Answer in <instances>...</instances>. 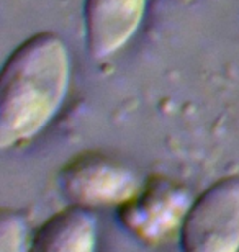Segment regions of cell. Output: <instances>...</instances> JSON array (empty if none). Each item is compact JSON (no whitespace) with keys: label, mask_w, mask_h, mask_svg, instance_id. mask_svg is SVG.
<instances>
[{"label":"cell","mask_w":239,"mask_h":252,"mask_svg":"<svg viewBox=\"0 0 239 252\" xmlns=\"http://www.w3.org/2000/svg\"><path fill=\"white\" fill-rule=\"evenodd\" d=\"M193 198L185 185L152 177L133 198L120 206V223L136 239L161 244L182 229Z\"/></svg>","instance_id":"obj_3"},{"label":"cell","mask_w":239,"mask_h":252,"mask_svg":"<svg viewBox=\"0 0 239 252\" xmlns=\"http://www.w3.org/2000/svg\"><path fill=\"white\" fill-rule=\"evenodd\" d=\"M97 223L85 206L72 205L44 223L32 239L36 252H89L95 248Z\"/></svg>","instance_id":"obj_6"},{"label":"cell","mask_w":239,"mask_h":252,"mask_svg":"<svg viewBox=\"0 0 239 252\" xmlns=\"http://www.w3.org/2000/svg\"><path fill=\"white\" fill-rule=\"evenodd\" d=\"M180 246L189 252L239 249V177L218 180L193 200L180 229Z\"/></svg>","instance_id":"obj_2"},{"label":"cell","mask_w":239,"mask_h":252,"mask_svg":"<svg viewBox=\"0 0 239 252\" xmlns=\"http://www.w3.org/2000/svg\"><path fill=\"white\" fill-rule=\"evenodd\" d=\"M59 187L69 201L85 208L121 206L141 189L133 170L99 153L80 154L64 165Z\"/></svg>","instance_id":"obj_4"},{"label":"cell","mask_w":239,"mask_h":252,"mask_svg":"<svg viewBox=\"0 0 239 252\" xmlns=\"http://www.w3.org/2000/svg\"><path fill=\"white\" fill-rule=\"evenodd\" d=\"M25 221L13 211H3L0 218V251L20 252L25 248Z\"/></svg>","instance_id":"obj_7"},{"label":"cell","mask_w":239,"mask_h":252,"mask_svg":"<svg viewBox=\"0 0 239 252\" xmlns=\"http://www.w3.org/2000/svg\"><path fill=\"white\" fill-rule=\"evenodd\" d=\"M69 80V51L58 34L39 33L20 44L0 77V148L41 133L64 103Z\"/></svg>","instance_id":"obj_1"},{"label":"cell","mask_w":239,"mask_h":252,"mask_svg":"<svg viewBox=\"0 0 239 252\" xmlns=\"http://www.w3.org/2000/svg\"><path fill=\"white\" fill-rule=\"evenodd\" d=\"M146 0H85L84 20L89 54L106 59L118 53L138 32Z\"/></svg>","instance_id":"obj_5"}]
</instances>
